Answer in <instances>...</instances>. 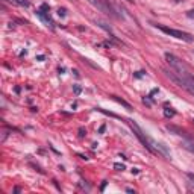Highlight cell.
Returning <instances> with one entry per match:
<instances>
[{"label": "cell", "instance_id": "6da1fadb", "mask_svg": "<svg viewBox=\"0 0 194 194\" xmlns=\"http://www.w3.org/2000/svg\"><path fill=\"white\" fill-rule=\"evenodd\" d=\"M165 61L170 64V67L173 68V71H174L180 79H186V77H189V76H191V73L188 71L186 65H185L179 58H176L174 55H171V53H165Z\"/></svg>", "mask_w": 194, "mask_h": 194}, {"label": "cell", "instance_id": "7a4b0ae2", "mask_svg": "<svg viewBox=\"0 0 194 194\" xmlns=\"http://www.w3.org/2000/svg\"><path fill=\"white\" fill-rule=\"evenodd\" d=\"M162 71H164L165 76H167L170 80H173L177 86H182V88H185L188 92L194 94V77H192V76H189V77H186V79H180L173 70H162Z\"/></svg>", "mask_w": 194, "mask_h": 194}, {"label": "cell", "instance_id": "3957f363", "mask_svg": "<svg viewBox=\"0 0 194 194\" xmlns=\"http://www.w3.org/2000/svg\"><path fill=\"white\" fill-rule=\"evenodd\" d=\"M158 29H161L164 34L170 35V37H174L177 40H182V41H186V43H192L194 41V37L186 34V32H182V31H177V29H173V27H167V26H162V24H155Z\"/></svg>", "mask_w": 194, "mask_h": 194}, {"label": "cell", "instance_id": "277c9868", "mask_svg": "<svg viewBox=\"0 0 194 194\" xmlns=\"http://www.w3.org/2000/svg\"><path fill=\"white\" fill-rule=\"evenodd\" d=\"M88 2L94 6V8H97L100 12H103V14H106V15H111V17H118L117 14H115V9L114 8H111V5L106 2V0H88Z\"/></svg>", "mask_w": 194, "mask_h": 194}, {"label": "cell", "instance_id": "5b68a950", "mask_svg": "<svg viewBox=\"0 0 194 194\" xmlns=\"http://www.w3.org/2000/svg\"><path fill=\"white\" fill-rule=\"evenodd\" d=\"M165 129L168 131V132H171V134H174V135H179V137H183V138H186V140H191V137L183 131V129H180V128H177V126H173V124H167L165 126Z\"/></svg>", "mask_w": 194, "mask_h": 194}, {"label": "cell", "instance_id": "8992f818", "mask_svg": "<svg viewBox=\"0 0 194 194\" xmlns=\"http://www.w3.org/2000/svg\"><path fill=\"white\" fill-rule=\"evenodd\" d=\"M37 15H38V17H40V18H41V20H43L44 23H46V26H49V27H52V29L55 27V26H53L55 23L52 21V18H50V15H49L47 12H44L43 9H38V11H37Z\"/></svg>", "mask_w": 194, "mask_h": 194}, {"label": "cell", "instance_id": "52a82bcc", "mask_svg": "<svg viewBox=\"0 0 194 194\" xmlns=\"http://www.w3.org/2000/svg\"><path fill=\"white\" fill-rule=\"evenodd\" d=\"M111 97H112V99H114V100H115V102H118V103H120V105H123V106H126V108H128V109H131V105H129V103H128V102H124V100H123V99H120V97H117V95H111Z\"/></svg>", "mask_w": 194, "mask_h": 194}, {"label": "cell", "instance_id": "ba28073f", "mask_svg": "<svg viewBox=\"0 0 194 194\" xmlns=\"http://www.w3.org/2000/svg\"><path fill=\"white\" fill-rule=\"evenodd\" d=\"M174 109H171V108H165L164 109V115L167 117V118H171V117H174Z\"/></svg>", "mask_w": 194, "mask_h": 194}, {"label": "cell", "instance_id": "9c48e42d", "mask_svg": "<svg viewBox=\"0 0 194 194\" xmlns=\"http://www.w3.org/2000/svg\"><path fill=\"white\" fill-rule=\"evenodd\" d=\"M182 147H183V149H186L188 152H191V153L194 155V144H192V143H183V144H182Z\"/></svg>", "mask_w": 194, "mask_h": 194}, {"label": "cell", "instance_id": "30bf717a", "mask_svg": "<svg viewBox=\"0 0 194 194\" xmlns=\"http://www.w3.org/2000/svg\"><path fill=\"white\" fill-rule=\"evenodd\" d=\"M114 168H115V170H118V171H123V170H124L126 167H124V164H120V162H115V164H114Z\"/></svg>", "mask_w": 194, "mask_h": 194}, {"label": "cell", "instance_id": "8fae6325", "mask_svg": "<svg viewBox=\"0 0 194 194\" xmlns=\"http://www.w3.org/2000/svg\"><path fill=\"white\" fill-rule=\"evenodd\" d=\"M97 24H99L100 27H103L105 31H108V32H111V27H109V26H106V23H103V21H97Z\"/></svg>", "mask_w": 194, "mask_h": 194}, {"label": "cell", "instance_id": "7c38bea8", "mask_svg": "<svg viewBox=\"0 0 194 194\" xmlns=\"http://www.w3.org/2000/svg\"><path fill=\"white\" fill-rule=\"evenodd\" d=\"M186 176H188V179H189V180H191V182H189V183H191V185H192V186H194V174H192V173H186Z\"/></svg>", "mask_w": 194, "mask_h": 194}, {"label": "cell", "instance_id": "4fadbf2b", "mask_svg": "<svg viewBox=\"0 0 194 194\" xmlns=\"http://www.w3.org/2000/svg\"><path fill=\"white\" fill-rule=\"evenodd\" d=\"M143 102H144L146 105H149V106H150V105H152V100H150V95H149V97H144V99H143Z\"/></svg>", "mask_w": 194, "mask_h": 194}, {"label": "cell", "instance_id": "5bb4252c", "mask_svg": "<svg viewBox=\"0 0 194 194\" xmlns=\"http://www.w3.org/2000/svg\"><path fill=\"white\" fill-rule=\"evenodd\" d=\"M58 14H59V17H65V8H59Z\"/></svg>", "mask_w": 194, "mask_h": 194}, {"label": "cell", "instance_id": "9a60e30c", "mask_svg": "<svg viewBox=\"0 0 194 194\" xmlns=\"http://www.w3.org/2000/svg\"><path fill=\"white\" fill-rule=\"evenodd\" d=\"M85 134H86V132H85V129H83V128H80V129H79V137L82 138V137H83Z\"/></svg>", "mask_w": 194, "mask_h": 194}, {"label": "cell", "instance_id": "2e32d148", "mask_svg": "<svg viewBox=\"0 0 194 194\" xmlns=\"http://www.w3.org/2000/svg\"><path fill=\"white\" fill-rule=\"evenodd\" d=\"M80 91H82V89H80V86L74 85V92H76V94H80Z\"/></svg>", "mask_w": 194, "mask_h": 194}, {"label": "cell", "instance_id": "e0dca14e", "mask_svg": "<svg viewBox=\"0 0 194 194\" xmlns=\"http://www.w3.org/2000/svg\"><path fill=\"white\" fill-rule=\"evenodd\" d=\"M106 183H108V182H106V180H103V183L100 185V191H103V189H105V186H106Z\"/></svg>", "mask_w": 194, "mask_h": 194}, {"label": "cell", "instance_id": "ac0fdd59", "mask_svg": "<svg viewBox=\"0 0 194 194\" xmlns=\"http://www.w3.org/2000/svg\"><path fill=\"white\" fill-rule=\"evenodd\" d=\"M105 129H106V126L103 124V126H100V129H99V132H100V134H103V132H105Z\"/></svg>", "mask_w": 194, "mask_h": 194}, {"label": "cell", "instance_id": "d6986e66", "mask_svg": "<svg viewBox=\"0 0 194 194\" xmlns=\"http://www.w3.org/2000/svg\"><path fill=\"white\" fill-rule=\"evenodd\" d=\"M188 17H189V18H194V9L188 12Z\"/></svg>", "mask_w": 194, "mask_h": 194}, {"label": "cell", "instance_id": "ffe728a7", "mask_svg": "<svg viewBox=\"0 0 194 194\" xmlns=\"http://www.w3.org/2000/svg\"><path fill=\"white\" fill-rule=\"evenodd\" d=\"M132 173H135V174H137V173H140V170H138V168H132Z\"/></svg>", "mask_w": 194, "mask_h": 194}, {"label": "cell", "instance_id": "44dd1931", "mask_svg": "<svg viewBox=\"0 0 194 194\" xmlns=\"http://www.w3.org/2000/svg\"><path fill=\"white\" fill-rule=\"evenodd\" d=\"M174 2H176V3H177V2H180V0H174Z\"/></svg>", "mask_w": 194, "mask_h": 194}, {"label": "cell", "instance_id": "7402d4cb", "mask_svg": "<svg viewBox=\"0 0 194 194\" xmlns=\"http://www.w3.org/2000/svg\"><path fill=\"white\" fill-rule=\"evenodd\" d=\"M128 2H132V0H128Z\"/></svg>", "mask_w": 194, "mask_h": 194}, {"label": "cell", "instance_id": "603a6c76", "mask_svg": "<svg viewBox=\"0 0 194 194\" xmlns=\"http://www.w3.org/2000/svg\"><path fill=\"white\" fill-rule=\"evenodd\" d=\"M192 121H194V118H192Z\"/></svg>", "mask_w": 194, "mask_h": 194}]
</instances>
